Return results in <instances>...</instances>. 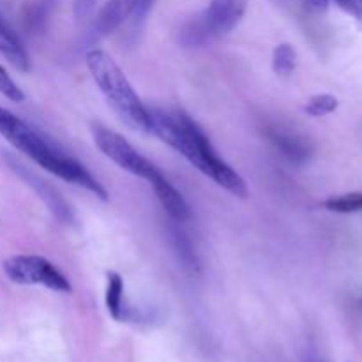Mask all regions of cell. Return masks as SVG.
<instances>
[{
	"label": "cell",
	"mask_w": 362,
	"mask_h": 362,
	"mask_svg": "<svg viewBox=\"0 0 362 362\" xmlns=\"http://www.w3.org/2000/svg\"><path fill=\"white\" fill-rule=\"evenodd\" d=\"M152 134L186 158L198 172L214 180L233 197L246 198L247 186L243 177L218 156L205 131L182 110L148 108Z\"/></svg>",
	"instance_id": "obj_1"
},
{
	"label": "cell",
	"mask_w": 362,
	"mask_h": 362,
	"mask_svg": "<svg viewBox=\"0 0 362 362\" xmlns=\"http://www.w3.org/2000/svg\"><path fill=\"white\" fill-rule=\"evenodd\" d=\"M0 134L14 148L23 152L35 165H39L52 175L59 177L69 184L85 187L101 200H108L105 186L78 159L67 154L64 148H60L55 141L49 140L41 131L35 129L34 126H30L2 106H0Z\"/></svg>",
	"instance_id": "obj_2"
},
{
	"label": "cell",
	"mask_w": 362,
	"mask_h": 362,
	"mask_svg": "<svg viewBox=\"0 0 362 362\" xmlns=\"http://www.w3.org/2000/svg\"><path fill=\"white\" fill-rule=\"evenodd\" d=\"M85 62H87L95 85L103 92L106 101L115 110L117 115L133 131H138L141 134H152L148 108L138 98L136 90L129 83L126 74L122 73L119 64L99 48L88 49L85 55Z\"/></svg>",
	"instance_id": "obj_3"
},
{
	"label": "cell",
	"mask_w": 362,
	"mask_h": 362,
	"mask_svg": "<svg viewBox=\"0 0 362 362\" xmlns=\"http://www.w3.org/2000/svg\"><path fill=\"white\" fill-rule=\"evenodd\" d=\"M2 269L7 279L16 285H41L53 292H73L69 279L52 262L39 255H14L4 260Z\"/></svg>",
	"instance_id": "obj_4"
},
{
	"label": "cell",
	"mask_w": 362,
	"mask_h": 362,
	"mask_svg": "<svg viewBox=\"0 0 362 362\" xmlns=\"http://www.w3.org/2000/svg\"><path fill=\"white\" fill-rule=\"evenodd\" d=\"M92 136H94V141L99 151L106 158L112 159L115 165H119L120 168L126 170V172L141 177L147 182L159 172V168L154 163L144 158L126 138L120 136L115 131L108 129V127L101 126V124H94L92 126Z\"/></svg>",
	"instance_id": "obj_5"
},
{
	"label": "cell",
	"mask_w": 362,
	"mask_h": 362,
	"mask_svg": "<svg viewBox=\"0 0 362 362\" xmlns=\"http://www.w3.org/2000/svg\"><path fill=\"white\" fill-rule=\"evenodd\" d=\"M6 161L7 165H9V168L13 170L25 184H28V186L35 191V194L45 202V205L49 209V212H52L60 223H66L67 225V223L73 221V211H71V207L67 205V202L64 200V198L60 197L45 179L35 175L32 170H28L27 166L21 165L20 161H16V159L11 158V156H6Z\"/></svg>",
	"instance_id": "obj_6"
},
{
	"label": "cell",
	"mask_w": 362,
	"mask_h": 362,
	"mask_svg": "<svg viewBox=\"0 0 362 362\" xmlns=\"http://www.w3.org/2000/svg\"><path fill=\"white\" fill-rule=\"evenodd\" d=\"M247 4L250 0H211V4L200 14L212 39L223 37L232 32L243 20Z\"/></svg>",
	"instance_id": "obj_7"
},
{
	"label": "cell",
	"mask_w": 362,
	"mask_h": 362,
	"mask_svg": "<svg viewBox=\"0 0 362 362\" xmlns=\"http://www.w3.org/2000/svg\"><path fill=\"white\" fill-rule=\"evenodd\" d=\"M140 4L141 0H108L95 14L94 23L88 30V41L94 42L113 34L124 21L129 20L131 16H136Z\"/></svg>",
	"instance_id": "obj_8"
},
{
	"label": "cell",
	"mask_w": 362,
	"mask_h": 362,
	"mask_svg": "<svg viewBox=\"0 0 362 362\" xmlns=\"http://www.w3.org/2000/svg\"><path fill=\"white\" fill-rule=\"evenodd\" d=\"M148 184H151V187L154 189L156 198L159 200V204L163 205L166 214H168L173 221L184 223L189 219V205H187L186 198H184L182 194H180V191L163 175L161 170L148 180Z\"/></svg>",
	"instance_id": "obj_9"
},
{
	"label": "cell",
	"mask_w": 362,
	"mask_h": 362,
	"mask_svg": "<svg viewBox=\"0 0 362 362\" xmlns=\"http://www.w3.org/2000/svg\"><path fill=\"white\" fill-rule=\"evenodd\" d=\"M269 140L276 145V148H278L288 161L296 163V165H303V163L310 161L311 145L310 141L304 140V136H300V134L274 127V129H269Z\"/></svg>",
	"instance_id": "obj_10"
},
{
	"label": "cell",
	"mask_w": 362,
	"mask_h": 362,
	"mask_svg": "<svg viewBox=\"0 0 362 362\" xmlns=\"http://www.w3.org/2000/svg\"><path fill=\"white\" fill-rule=\"evenodd\" d=\"M0 53L6 57L7 62L13 64L16 69H30V59H28V52L27 48H25L23 41H21L20 35L14 32V28L7 23L6 18H4L2 14H0Z\"/></svg>",
	"instance_id": "obj_11"
},
{
	"label": "cell",
	"mask_w": 362,
	"mask_h": 362,
	"mask_svg": "<svg viewBox=\"0 0 362 362\" xmlns=\"http://www.w3.org/2000/svg\"><path fill=\"white\" fill-rule=\"evenodd\" d=\"M106 310H108L110 317L117 322L131 320L133 317V310L126 306V299H124V279L122 276L117 272H108L106 276Z\"/></svg>",
	"instance_id": "obj_12"
},
{
	"label": "cell",
	"mask_w": 362,
	"mask_h": 362,
	"mask_svg": "<svg viewBox=\"0 0 362 362\" xmlns=\"http://www.w3.org/2000/svg\"><path fill=\"white\" fill-rule=\"evenodd\" d=\"M212 39L211 32H209L207 25H205L202 14H197L191 20H187L186 23L180 27L179 32V42L187 48H197V46L207 45Z\"/></svg>",
	"instance_id": "obj_13"
},
{
	"label": "cell",
	"mask_w": 362,
	"mask_h": 362,
	"mask_svg": "<svg viewBox=\"0 0 362 362\" xmlns=\"http://www.w3.org/2000/svg\"><path fill=\"white\" fill-rule=\"evenodd\" d=\"M172 244L177 257H179V262L182 264V267L186 269V271L197 274L198 269H200V264H198V257L197 253H194V247L193 244H191L189 237H187L180 228H172Z\"/></svg>",
	"instance_id": "obj_14"
},
{
	"label": "cell",
	"mask_w": 362,
	"mask_h": 362,
	"mask_svg": "<svg viewBox=\"0 0 362 362\" xmlns=\"http://www.w3.org/2000/svg\"><path fill=\"white\" fill-rule=\"evenodd\" d=\"M297 62L296 48L288 42H281L276 46L274 53H272V69L278 76H288L293 73Z\"/></svg>",
	"instance_id": "obj_15"
},
{
	"label": "cell",
	"mask_w": 362,
	"mask_h": 362,
	"mask_svg": "<svg viewBox=\"0 0 362 362\" xmlns=\"http://www.w3.org/2000/svg\"><path fill=\"white\" fill-rule=\"evenodd\" d=\"M324 207L338 214H354L362 212V193H346L341 197H332L324 202Z\"/></svg>",
	"instance_id": "obj_16"
},
{
	"label": "cell",
	"mask_w": 362,
	"mask_h": 362,
	"mask_svg": "<svg viewBox=\"0 0 362 362\" xmlns=\"http://www.w3.org/2000/svg\"><path fill=\"white\" fill-rule=\"evenodd\" d=\"M338 108V99L332 94H318L313 95L310 101L304 105V112L311 117H324L332 113Z\"/></svg>",
	"instance_id": "obj_17"
},
{
	"label": "cell",
	"mask_w": 362,
	"mask_h": 362,
	"mask_svg": "<svg viewBox=\"0 0 362 362\" xmlns=\"http://www.w3.org/2000/svg\"><path fill=\"white\" fill-rule=\"evenodd\" d=\"M0 94L6 95L7 99H11L14 103H21L25 99V94L21 92V88L14 83L11 74L2 66H0Z\"/></svg>",
	"instance_id": "obj_18"
},
{
	"label": "cell",
	"mask_w": 362,
	"mask_h": 362,
	"mask_svg": "<svg viewBox=\"0 0 362 362\" xmlns=\"http://www.w3.org/2000/svg\"><path fill=\"white\" fill-rule=\"evenodd\" d=\"M95 2L98 0H74V14H76L78 20L88 16L95 7Z\"/></svg>",
	"instance_id": "obj_19"
},
{
	"label": "cell",
	"mask_w": 362,
	"mask_h": 362,
	"mask_svg": "<svg viewBox=\"0 0 362 362\" xmlns=\"http://www.w3.org/2000/svg\"><path fill=\"white\" fill-rule=\"evenodd\" d=\"M336 6L341 7L345 13L352 14V16H356L357 20H361V7L359 4H357V0H334Z\"/></svg>",
	"instance_id": "obj_20"
},
{
	"label": "cell",
	"mask_w": 362,
	"mask_h": 362,
	"mask_svg": "<svg viewBox=\"0 0 362 362\" xmlns=\"http://www.w3.org/2000/svg\"><path fill=\"white\" fill-rule=\"evenodd\" d=\"M304 2H306V6L310 7L311 11H315V13H324L329 7V0H304Z\"/></svg>",
	"instance_id": "obj_21"
},
{
	"label": "cell",
	"mask_w": 362,
	"mask_h": 362,
	"mask_svg": "<svg viewBox=\"0 0 362 362\" xmlns=\"http://www.w3.org/2000/svg\"><path fill=\"white\" fill-rule=\"evenodd\" d=\"M156 4V0H141V4H140V9H138V13H136V20L140 21V20H144L145 16H147V13L148 11H151V7L154 6Z\"/></svg>",
	"instance_id": "obj_22"
},
{
	"label": "cell",
	"mask_w": 362,
	"mask_h": 362,
	"mask_svg": "<svg viewBox=\"0 0 362 362\" xmlns=\"http://www.w3.org/2000/svg\"><path fill=\"white\" fill-rule=\"evenodd\" d=\"M303 362H325V361L322 359V357L318 356V354L315 352V350H306V352H304Z\"/></svg>",
	"instance_id": "obj_23"
},
{
	"label": "cell",
	"mask_w": 362,
	"mask_h": 362,
	"mask_svg": "<svg viewBox=\"0 0 362 362\" xmlns=\"http://www.w3.org/2000/svg\"><path fill=\"white\" fill-rule=\"evenodd\" d=\"M357 4H359V7H361V21H362V0H357Z\"/></svg>",
	"instance_id": "obj_24"
}]
</instances>
